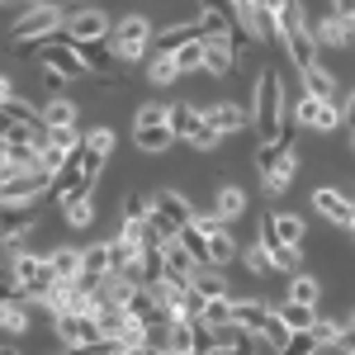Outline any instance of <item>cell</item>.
Wrapping results in <instances>:
<instances>
[{"mask_svg":"<svg viewBox=\"0 0 355 355\" xmlns=\"http://www.w3.org/2000/svg\"><path fill=\"white\" fill-rule=\"evenodd\" d=\"M110 48L119 57V67L123 71H133L137 62H147L152 48H157V24L142 15V10H128V15H119L110 28Z\"/></svg>","mask_w":355,"mask_h":355,"instance_id":"obj_1","label":"cell"},{"mask_svg":"<svg viewBox=\"0 0 355 355\" xmlns=\"http://www.w3.org/2000/svg\"><path fill=\"white\" fill-rule=\"evenodd\" d=\"M270 33L279 38V48L284 57L294 62V67H308V62H318V38H313V15H308V5L303 0H289V10L270 19Z\"/></svg>","mask_w":355,"mask_h":355,"instance_id":"obj_2","label":"cell"},{"mask_svg":"<svg viewBox=\"0 0 355 355\" xmlns=\"http://www.w3.org/2000/svg\"><path fill=\"white\" fill-rule=\"evenodd\" d=\"M251 123L261 128V137L284 133V76L275 67H266L256 90H251Z\"/></svg>","mask_w":355,"mask_h":355,"instance_id":"obj_3","label":"cell"},{"mask_svg":"<svg viewBox=\"0 0 355 355\" xmlns=\"http://www.w3.org/2000/svg\"><path fill=\"white\" fill-rule=\"evenodd\" d=\"M67 0H43V5H24L19 15H15V24H10V38L15 43H38V38H53L62 33L67 24Z\"/></svg>","mask_w":355,"mask_h":355,"instance_id":"obj_4","label":"cell"},{"mask_svg":"<svg viewBox=\"0 0 355 355\" xmlns=\"http://www.w3.org/2000/svg\"><path fill=\"white\" fill-rule=\"evenodd\" d=\"M28 53L43 62V71L48 76H62V81H85L90 76V67L81 62V53H76V43H67L62 33H53V38H38V43H24Z\"/></svg>","mask_w":355,"mask_h":355,"instance_id":"obj_5","label":"cell"},{"mask_svg":"<svg viewBox=\"0 0 355 355\" xmlns=\"http://www.w3.org/2000/svg\"><path fill=\"white\" fill-rule=\"evenodd\" d=\"M294 123L313 137L341 133V100H322V95H308L303 90L299 100H294Z\"/></svg>","mask_w":355,"mask_h":355,"instance_id":"obj_6","label":"cell"},{"mask_svg":"<svg viewBox=\"0 0 355 355\" xmlns=\"http://www.w3.org/2000/svg\"><path fill=\"white\" fill-rule=\"evenodd\" d=\"M110 28H114V15L95 0V5H71V10H67L62 38H67V43H105Z\"/></svg>","mask_w":355,"mask_h":355,"instance_id":"obj_7","label":"cell"},{"mask_svg":"<svg viewBox=\"0 0 355 355\" xmlns=\"http://www.w3.org/2000/svg\"><path fill=\"white\" fill-rule=\"evenodd\" d=\"M53 336L67 351H100V322L90 313H53Z\"/></svg>","mask_w":355,"mask_h":355,"instance_id":"obj_8","label":"cell"},{"mask_svg":"<svg viewBox=\"0 0 355 355\" xmlns=\"http://www.w3.org/2000/svg\"><path fill=\"white\" fill-rule=\"evenodd\" d=\"M147 218L157 223L162 237H175V232L194 218V204L180 190H152V214H147Z\"/></svg>","mask_w":355,"mask_h":355,"instance_id":"obj_9","label":"cell"},{"mask_svg":"<svg viewBox=\"0 0 355 355\" xmlns=\"http://www.w3.org/2000/svg\"><path fill=\"white\" fill-rule=\"evenodd\" d=\"M33 232H38V214H33V204H0V242H5V251L28 246Z\"/></svg>","mask_w":355,"mask_h":355,"instance_id":"obj_10","label":"cell"},{"mask_svg":"<svg viewBox=\"0 0 355 355\" xmlns=\"http://www.w3.org/2000/svg\"><path fill=\"white\" fill-rule=\"evenodd\" d=\"M308 204H313L327 223H336V227H346V232L355 227V199L346 190H336V185H318V190L308 194Z\"/></svg>","mask_w":355,"mask_h":355,"instance_id":"obj_11","label":"cell"},{"mask_svg":"<svg viewBox=\"0 0 355 355\" xmlns=\"http://www.w3.org/2000/svg\"><path fill=\"white\" fill-rule=\"evenodd\" d=\"M62 223H67L71 232H90V227L100 223V199H95L90 185H81V190H71L62 199Z\"/></svg>","mask_w":355,"mask_h":355,"instance_id":"obj_12","label":"cell"},{"mask_svg":"<svg viewBox=\"0 0 355 355\" xmlns=\"http://www.w3.org/2000/svg\"><path fill=\"white\" fill-rule=\"evenodd\" d=\"M232 67H237V43H232V33H209L204 38V76H232Z\"/></svg>","mask_w":355,"mask_h":355,"instance_id":"obj_13","label":"cell"},{"mask_svg":"<svg viewBox=\"0 0 355 355\" xmlns=\"http://www.w3.org/2000/svg\"><path fill=\"white\" fill-rule=\"evenodd\" d=\"M204 119H209L223 137H232V133H242V128H251V105H237V100H214V105L204 110Z\"/></svg>","mask_w":355,"mask_h":355,"instance_id":"obj_14","label":"cell"},{"mask_svg":"<svg viewBox=\"0 0 355 355\" xmlns=\"http://www.w3.org/2000/svg\"><path fill=\"white\" fill-rule=\"evenodd\" d=\"M313 38H318V48H331V53H341V48H351V43H355L346 15H336V10H327L322 19H313Z\"/></svg>","mask_w":355,"mask_h":355,"instance_id":"obj_15","label":"cell"},{"mask_svg":"<svg viewBox=\"0 0 355 355\" xmlns=\"http://www.w3.org/2000/svg\"><path fill=\"white\" fill-rule=\"evenodd\" d=\"M133 142H137V152L162 157V152H171L180 137H175V128H171V119H162V123H133Z\"/></svg>","mask_w":355,"mask_h":355,"instance_id":"obj_16","label":"cell"},{"mask_svg":"<svg viewBox=\"0 0 355 355\" xmlns=\"http://www.w3.org/2000/svg\"><path fill=\"white\" fill-rule=\"evenodd\" d=\"M256 242H261L266 251H270V261H275V275H294V270L303 266V246H289V242H279V237L270 232V223H261V237H256Z\"/></svg>","mask_w":355,"mask_h":355,"instance_id":"obj_17","label":"cell"},{"mask_svg":"<svg viewBox=\"0 0 355 355\" xmlns=\"http://www.w3.org/2000/svg\"><path fill=\"white\" fill-rule=\"evenodd\" d=\"M180 76H185V71H180L175 53H171V48H152V57H147V85H152V90H171Z\"/></svg>","mask_w":355,"mask_h":355,"instance_id":"obj_18","label":"cell"},{"mask_svg":"<svg viewBox=\"0 0 355 355\" xmlns=\"http://www.w3.org/2000/svg\"><path fill=\"white\" fill-rule=\"evenodd\" d=\"M38 110H43V128H76L81 123V110H76V100H67V95H48V100H38Z\"/></svg>","mask_w":355,"mask_h":355,"instance_id":"obj_19","label":"cell"},{"mask_svg":"<svg viewBox=\"0 0 355 355\" xmlns=\"http://www.w3.org/2000/svg\"><path fill=\"white\" fill-rule=\"evenodd\" d=\"M33 327V308L24 299H15V294H0V331L5 336H24Z\"/></svg>","mask_w":355,"mask_h":355,"instance_id":"obj_20","label":"cell"},{"mask_svg":"<svg viewBox=\"0 0 355 355\" xmlns=\"http://www.w3.org/2000/svg\"><path fill=\"white\" fill-rule=\"evenodd\" d=\"M266 223H270V232L279 237V242H289V246H303V242H308V223H303V214L270 209V214H266Z\"/></svg>","mask_w":355,"mask_h":355,"instance_id":"obj_21","label":"cell"},{"mask_svg":"<svg viewBox=\"0 0 355 355\" xmlns=\"http://www.w3.org/2000/svg\"><path fill=\"white\" fill-rule=\"evenodd\" d=\"M299 81L308 95H322V100H341V81L331 76L322 62H308V67H299Z\"/></svg>","mask_w":355,"mask_h":355,"instance_id":"obj_22","label":"cell"},{"mask_svg":"<svg viewBox=\"0 0 355 355\" xmlns=\"http://www.w3.org/2000/svg\"><path fill=\"white\" fill-rule=\"evenodd\" d=\"M81 261H85L81 279H90L95 289H100V279H105V275H114V256H110V242H90V246H81Z\"/></svg>","mask_w":355,"mask_h":355,"instance_id":"obj_23","label":"cell"},{"mask_svg":"<svg viewBox=\"0 0 355 355\" xmlns=\"http://www.w3.org/2000/svg\"><path fill=\"white\" fill-rule=\"evenodd\" d=\"M214 209H218V218L223 223H237L251 209V199H246V190L242 185H232V180H223L218 185V194H214Z\"/></svg>","mask_w":355,"mask_h":355,"instance_id":"obj_24","label":"cell"},{"mask_svg":"<svg viewBox=\"0 0 355 355\" xmlns=\"http://www.w3.org/2000/svg\"><path fill=\"white\" fill-rule=\"evenodd\" d=\"M294 175H299V152H289V157L275 166V171H266V175H261V190L270 194V199H279V194H289Z\"/></svg>","mask_w":355,"mask_h":355,"instance_id":"obj_25","label":"cell"},{"mask_svg":"<svg viewBox=\"0 0 355 355\" xmlns=\"http://www.w3.org/2000/svg\"><path fill=\"white\" fill-rule=\"evenodd\" d=\"M261 341H266V351H289V336H294V327L284 322V313H279V303H275L270 313H266V322H261Z\"/></svg>","mask_w":355,"mask_h":355,"instance_id":"obj_26","label":"cell"},{"mask_svg":"<svg viewBox=\"0 0 355 355\" xmlns=\"http://www.w3.org/2000/svg\"><path fill=\"white\" fill-rule=\"evenodd\" d=\"M294 152V137H284V133H275V137H261V147H256V171L266 175V171H275V166L284 162Z\"/></svg>","mask_w":355,"mask_h":355,"instance_id":"obj_27","label":"cell"},{"mask_svg":"<svg viewBox=\"0 0 355 355\" xmlns=\"http://www.w3.org/2000/svg\"><path fill=\"white\" fill-rule=\"evenodd\" d=\"M237 256H242V246H237V237L227 232V223L214 227V232H209V266H223V270H227Z\"/></svg>","mask_w":355,"mask_h":355,"instance_id":"obj_28","label":"cell"},{"mask_svg":"<svg viewBox=\"0 0 355 355\" xmlns=\"http://www.w3.org/2000/svg\"><path fill=\"white\" fill-rule=\"evenodd\" d=\"M190 289L194 294H204V299H214V294H232V284H227V270L223 266H199L190 275Z\"/></svg>","mask_w":355,"mask_h":355,"instance_id":"obj_29","label":"cell"},{"mask_svg":"<svg viewBox=\"0 0 355 355\" xmlns=\"http://www.w3.org/2000/svg\"><path fill=\"white\" fill-rule=\"evenodd\" d=\"M270 308H275L270 299H237V294H232V322L246 327V331H256L261 322H266V313H270Z\"/></svg>","mask_w":355,"mask_h":355,"instance_id":"obj_30","label":"cell"},{"mask_svg":"<svg viewBox=\"0 0 355 355\" xmlns=\"http://www.w3.org/2000/svg\"><path fill=\"white\" fill-rule=\"evenodd\" d=\"M162 256H166V270H171V275H185V279H190V275L199 270L194 251L180 242V237H166V242H162Z\"/></svg>","mask_w":355,"mask_h":355,"instance_id":"obj_31","label":"cell"},{"mask_svg":"<svg viewBox=\"0 0 355 355\" xmlns=\"http://www.w3.org/2000/svg\"><path fill=\"white\" fill-rule=\"evenodd\" d=\"M48 266H53L57 279H81V270H85L81 246H53V251H48Z\"/></svg>","mask_w":355,"mask_h":355,"instance_id":"obj_32","label":"cell"},{"mask_svg":"<svg viewBox=\"0 0 355 355\" xmlns=\"http://www.w3.org/2000/svg\"><path fill=\"white\" fill-rule=\"evenodd\" d=\"M284 299H294V303H308V308H318V303H322V279H318V275H303V270H294V275H289V289H284Z\"/></svg>","mask_w":355,"mask_h":355,"instance_id":"obj_33","label":"cell"},{"mask_svg":"<svg viewBox=\"0 0 355 355\" xmlns=\"http://www.w3.org/2000/svg\"><path fill=\"white\" fill-rule=\"evenodd\" d=\"M341 331H346V318H336V313H318V318H313V341H318V351H336Z\"/></svg>","mask_w":355,"mask_h":355,"instance_id":"obj_34","label":"cell"},{"mask_svg":"<svg viewBox=\"0 0 355 355\" xmlns=\"http://www.w3.org/2000/svg\"><path fill=\"white\" fill-rule=\"evenodd\" d=\"M166 351L171 355H194V318H171V327H166Z\"/></svg>","mask_w":355,"mask_h":355,"instance_id":"obj_35","label":"cell"},{"mask_svg":"<svg viewBox=\"0 0 355 355\" xmlns=\"http://www.w3.org/2000/svg\"><path fill=\"white\" fill-rule=\"evenodd\" d=\"M194 33H199V15H185L175 24H157V48H175V43H185Z\"/></svg>","mask_w":355,"mask_h":355,"instance_id":"obj_36","label":"cell"},{"mask_svg":"<svg viewBox=\"0 0 355 355\" xmlns=\"http://www.w3.org/2000/svg\"><path fill=\"white\" fill-rule=\"evenodd\" d=\"M171 53H175V62H180V71H185V76L204 71V33H194V38H185V43H175Z\"/></svg>","mask_w":355,"mask_h":355,"instance_id":"obj_37","label":"cell"},{"mask_svg":"<svg viewBox=\"0 0 355 355\" xmlns=\"http://www.w3.org/2000/svg\"><path fill=\"white\" fill-rule=\"evenodd\" d=\"M0 110H5V119H10V123H43V110H38V100H19V95H10Z\"/></svg>","mask_w":355,"mask_h":355,"instance_id":"obj_38","label":"cell"},{"mask_svg":"<svg viewBox=\"0 0 355 355\" xmlns=\"http://www.w3.org/2000/svg\"><path fill=\"white\" fill-rule=\"evenodd\" d=\"M237 261H242V266H246L251 275H261V279H270V275H275V261H270V251H266L261 242L242 246V256H237Z\"/></svg>","mask_w":355,"mask_h":355,"instance_id":"obj_39","label":"cell"},{"mask_svg":"<svg viewBox=\"0 0 355 355\" xmlns=\"http://www.w3.org/2000/svg\"><path fill=\"white\" fill-rule=\"evenodd\" d=\"M199 119H204V110H199V105H171V128H175V137H180V142L199 128Z\"/></svg>","mask_w":355,"mask_h":355,"instance_id":"obj_40","label":"cell"},{"mask_svg":"<svg viewBox=\"0 0 355 355\" xmlns=\"http://www.w3.org/2000/svg\"><path fill=\"white\" fill-rule=\"evenodd\" d=\"M185 142H190L194 152H218V147H223V133L214 128V123H209V119H199V128H194Z\"/></svg>","mask_w":355,"mask_h":355,"instance_id":"obj_41","label":"cell"},{"mask_svg":"<svg viewBox=\"0 0 355 355\" xmlns=\"http://www.w3.org/2000/svg\"><path fill=\"white\" fill-rule=\"evenodd\" d=\"M199 318L214 322V327L232 322V294H214V299H204V313H199Z\"/></svg>","mask_w":355,"mask_h":355,"instance_id":"obj_42","label":"cell"},{"mask_svg":"<svg viewBox=\"0 0 355 355\" xmlns=\"http://www.w3.org/2000/svg\"><path fill=\"white\" fill-rule=\"evenodd\" d=\"M147 214H152V194L128 190L123 199H119V218H147Z\"/></svg>","mask_w":355,"mask_h":355,"instance_id":"obj_43","label":"cell"},{"mask_svg":"<svg viewBox=\"0 0 355 355\" xmlns=\"http://www.w3.org/2000/svg\"><path fill=\"white\" fill-rule=\"evenodd\" d=\"M279 313H284V322H289V327H313V318H318V308H308V303H294V299L279 303Z\"/></svg>","mask_w":355,"mask_h":355,"instance_id":"obj_44","label":"cell"},{"mask_svg":"<svg viewBox=\"0 0 355 355\" xmlns=\"http://www.w3.org/2000/svg\"><path fill=\"white\" fill-rule=\"evenodd\" d=\"M162 119H171V105H162V100H147L133 114V123H162Z\"/></svg>","mask_w":355,"mask_h":355,"instance_id":"obj_45","label":"cell"},{"mask_svg":"<svg viewBox=\"0 0 355 355\" xmlns=\"http://www.w3.org/2000/svg\"><path fill=\"white\" fill-rule=\"evenodd\" d=\"M341 128L355 133V85H351V90H341Z\"/></svg>","mask_w":355,"mask_h":355,"instance_id":"obj_46","label":"cell"},{"mask_svg":"<svg viewBox=\"0 0 355 355\" xmlns=\"http://www.w3.org/2000/svg\"><path fill=\"white\" fill-rule=\"evenodd\" d=\"M251 5L261 10V19H266V24H270V19H279V15L289 10V0H251Z\"/></svg>","mask_w":355,"mask_h":355,"instance_id":"obj_47","label":"cell"},{"mask_svg":"<svg viewBox=\"0 0 355 355\" xmlns=\"http://www.w3.org/2000/svg\"><path fill=\"white\" fill-rule=\"evenodd\" d=\"M336 351H351V355H355V327H346V331H341V341H336Z\"/></svg>","mask_w":355,"mask_h":355,"instance_id":"obj_48","label":"cell"},{"mask_svg":"<svg viewBox=\"0 0 355 355\" xmlns=\"http://www.w3.org/2000/svg\"><path fill=\"white\" fill-rule=\"evenodd\" d=\"M10 95H15V81H10V76H5V71H0V105H5V100H10Z\"/></svg>","mask_w":355,"mask_h":355,"instance_id":"obj_49","label":"cell"},{"mask_svg":"<svg viewBox=\"0 0 355 355\" xmlns=\"http://www.w3.org/2000/svg\"><path fill=\"white\" fill-rule=\"evenodd\" d=\"M331 10H336V15H346V19H351V15H355V0H331Z\"/></svg>","mask_w":355,"mask_h":355,"instance_id":"obj_50","label":"cell"},{"mask_svg":"<svg viewBox=\"0 0 355 355\" xmlns=\"http://www.w3.org/2000/svg\"><path fill=\"white\" fill-rule=\"evenodd\" d=\"M10 171H15V166H10V157H5V147H0V180H5Z\"/></svg>","mask_w":355,"mask_h":355,"instance_id":"obj_51","label":"cell"},{"mask_svg":"<svg viewBox=\"0 0 355 355\" xmlns=\"http://www.w3.org/2000/svg\"><path fill=\"white\" fill-rule=\"evenodd\" d=\"M0 10H19V0H0Z\"/></svg>","mask_w":355,"mask_h":355,"instance_id":"obj_52","label":"cell"},{"mask_svg":"<svg viewBox=\"0 0 355 355\" xmlns=\"http://www.w3.org/2000/svg\"><path fill=\"white\" fill-rule=\"evenodd\" d=\"M346 327H355V308H351V313H346Z\"/></svg>","mask_w":355,"mask_h":355,"instance_id":"obj_53","label":"cell"},{"mask_svg":"<svg viewBox=\"0 0 355 355\" xmlns=\"http://www.w3.org/2000/svg\"><path fill=\"white\" fill-rule=\"evenodd\" d=\"M24 5H43V0H19V10H24Z\"/></svg>","mask_w":355,"mask_h":355,"instance_id":"obj_54","label":"cell"},{"mask_svg":"<svg viewBox=\"0 0 355 355\" xmlns=\"http://www.w3.org/2000/svg\"><path fill=\"white\" fill-rule=\"evenodd\" d=\"M67 5H95V0H67Z\"/></svg>","mask_w":355,"mask_h":355,"instance_id":"obj_55","label":"cell"},{"mask_svg":"<svg viewBox=\"0 0 355 355\" xmlns=\"http://www.w3.org/2000/svg\"><path fill=\"white\" fill-rule=\"evenodd\" d=\"M346 24H351V33H355V15H351V19H346Z\"/></svg>","mask_w":355,"mask_h":355,"instance_id":"obj_56","label":"cell"},{"mask_svg":"<svg viewBox=\"0 0 355 355\" xmlns=\"http://www.w3.org/2000/svg\"><path fill=\"white\" fill-rule=\"evenodd\" d=\"M351 152H355V133H351Z\"/></svg>","mask_w":355,"mask_h":355,"instance_id":"obj_57","label":"cell"},{"mask_svg":"<svg viewBox=\"0 0 355 355\" xmlns=\"http://www.w3.org/2000/svg\"><path fill=\"white\" fill-rule=\"evenodd\" d=\"M232 5H246V0H232Z\"/></svg>","mask_w":355,"mask_h":355,"instance_id":"obj_58","label":"cell"},{"mask_svg":"<svg viewBox=\"0 0 355 355\" xmlns=\"http://www.w3.org/2000/svg\"><path fill=\"white\" fill-rule=\"evenodd\" d=\"M351 242H355V227H351Z\"/></svg>","mask_w":355,"mask_h":355,"instance_id":"obj_59","label":"cell"}]
</instances>
